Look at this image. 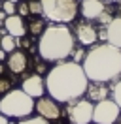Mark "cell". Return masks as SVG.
Listing matches in <instances>:
<instances>
[{
	"label": "cell",
	"mask_w": 121,
	"mask_h": 124,
	"mask_svg": "<svg viewBox=\"0 0 121 124\" xmlns=\"http://www.w3.org/2000/svg\"><path fill=\"white\" fill-rule=\"evenodd\" d=\"M87 85L89 79L81 64L76 62H57L45 77V90L59 103H70L81 98L87 90Z\"/></svg>",
	"instance_id": "6da1fadb"
},
{
	"label": "cell",
	"mask_w": 121,
	"mask_h": 124,
	"mask_svg": "<svg viewBox=\"0 0 121 124\" xmlns=\"http://www.w3.org/2000/svg\"><path fill=\"white\" fill-rule=\"evenodd\" d=\"M81 68L89 81L98 83L117 81V77H121V49L110 43L91 47L85 53Z\"/></svg>",
	"instance_id": "7a4b0ae2"
},
{
	"label": "cell",
	"mask_w": 121,
	"mask_h": 124,
	"mask_svg": "<svg viewBox=\"0 0 121 124\" xmlns=\"http://www.w3.org/2000/svg\"><path fill=\"white\" fill-rule=\"evenodd\" d=\"M74 45V32L66 24L51 23L38 38V54L45 62H62L72 54Z\"/></svg>",
	"instance_id": "3957f363"
},
{
	"label": "cell",
	"mask_w": 121,
	"mask_h": 124,
	"mask_svg": "<svg viewBox=\"0 0 121 124\" xmlns=\"http://www.w3.org/2000/svg\"><path fill=\"white\" fill-rule=\"evenodd\" d=\"M34 111V98H30L21 88H11L0 98V113L8 118H25Z\"/></svg>",
	"instance_id": "277c9868"
},
{
	"label": "cell",
	"mask_w": 121,
	"mask_h": 124,
	"mask_svg": "<svg viewBox=\"0 0 121 124\" xmlns=\"http://www.w3.org/2000/svg\"><path fill=\"white\" fill-rule=\"evenodd\" d=\"M42 2V15L57 24L72 23L80 13L78 0H40Z\"/></svg>",
	"instance_id": "5b68a950"
},
{
	"label": "cell",
	"mask_w": 121,
	"mask_h": 124,
	"mask_svg": "<svg viewBox=\"0 0 121 124\" xmlns=\"http://www.w3.org/2000/svg\"><path fill=\"white\" fill-rule=\"evenodd\" d=\"M93 101L78 98V100L70 101L66 107V115L70 124H91L93 122Z\"/></svg>",
	"instance_id": "8992f818"
},
{
	"label": "cell",
	"mask_w": 121,
	"mask_h": 124,
	"mask_svg": "<svg viewBox=\"0 0 121 124\" xmlns=\"http://www.w3.org/2000/svg\"><path fill=\"white\" fill-rule=\"evenodd\" d=\"M121 116V107L113 100H102L93 107V124H115Z\"/></svg>",
	"instance_id": "52a82bcc"
},
{
	"label": "cell",
	"mask_w": 121,
	"mask_h": 124,
	"mask_svg": "<svg viewBox=\"0 0 121 124\" xmlns=\"http://www.w3.org/2000/svg\"><path fill=\"white\" fill-rule=\"evenodd\" d=\"M34 111L40 116H44L45 120H59L62 116V107L57 100H53L51 96H42L34 100Z\"/></svg>",
	"instance_id": "ba28073f"
},
{
	"label": "cell",
	"mask_w": 121,
	"mask_h": 124,
	"mask_svg": "<svg viewBox=\"0 0 121 124\" xmlns=\"http://www.w3.org/2000/svg\"><path fill=\"white\" fill-rule=\"evenodd\" d=\"M21 90L23 92H27L30 98H42L45 92V81L42 75H38V73H32V75H27V77L23 79L21 83Z\"/></svg>",
	"instance_id": "9c48e42d"
},
{
	"label": "cell",
	"mask_w": 121,
	"mask_h": 124,
	"mask_svg": "<svg viewBox=\"0 0 121 124\" xmlns=\"http://www.w3.org/2000/svg\"><path fill=\"white\" fill-rule=\"evenodd\" d=\"M80 13L87 21H98L106 13V4L102 0H81L80 4Z\"/></svg>",
	"instance_id": "30bf717a"
},
{
	"label": "cell",
	"mask_w": 121,
	"mask_h": 124,
	"mask_svg": "<svg viewBox=\"0 0 121 124\" xmlns=\"http://www.w3.org/2000/svg\"><path fill=\"white\" fill-rule=\"evenodd\" d=\"M6 66H8V70L11 71L13 75H21V73H25V71H27V68H29V56H27V53H25V51L15 49L13 53L8 54Z\"/></svg>",
	"instance_id": "8fae6325"
},
{
	"label": "cell",
	"mask_w": 121,
	"mask_h": 124,
	"mask_svg": "<svg viewBox=\"0 0 121 124\" xmlns=\"http://www.w3.org/2000/svg\"><path fill=\"white\" fill-rule=\"evenodd\" d=\"M98 38L106 39V43L121 49V17H113L104 26V32L98 34Z\"/></svg>",
	"instance_id": "7c38bea8"
},
{
	"label": "cell",
	"mask_w": 121,
	"mask_h": 124,
	"mask_svg": "<svg viewBox=\"0 0 121 124\" xmlns=\"http://www.w3.org/2000/svg\"><path fill=\"white\" fill-rule=\"evenodd\" d=\"M74 32H76L78 41H80L83 47L95 45V43H97V39H98V30L91 23H78Z\"/></svg>",
	"instance_id": "4fadbf2b"
},
{
	"label": "cell",
	"mask_w": 121,
	"mask_h": 124,
	"mask_svg": "<svg viewBox=\"0 0 121 124\" xmlns=\"http://www.w3.org/2000/svg\"><path fill=\"white\" fill-rule=\"evenodd\" d=\"M4 28H6V32H8V34H11L13 38H25V36L29 34V30H27V23H25V17L17 15V13L8 15L6 19H4Z\"/></svg>",
	"instance_id": "5bb4252c"
},
{
	"label": "cell",
	"mask_w": 121,
	"mask_h": 124,
	"mask_svg": "<svg viewBox=\"0 0 121 124\" xmlns=\"http://www.w3.org/2000/svg\"><path fill=\"white\" fill-rule=\"evenodd\" d=\"M112 92V88H108L106 83H98V81H89V85H87V98L89 101H102V100H108V94Z\"/></svg>",
	"instance_id": "9a60e30c"
},
{
	"label": "cell",
	"mask_w": 121,
	"mask_h": 124,
	"mask_svg": "<svg viewBox=\"0 0 121 124\" xmlns=\"http://www.w3.org/2000/svg\"><path fill=\"white\" fill-rule=\"evenodd\" d=\"M27 30H29L32 36H40V34L45 30V17L44 15H29Z\"/></svg>",
	"instance_id": "2e32d148"
},
{
	"label": "cell",
	"mask_w": 121,
	"mask_h": 124,
	"mask_svg": "<svg viewBox=\"0 0 121 124\" xmlns=\"http://www.w3.org/2000/svg\"><path fill=\"white\" fill-rule=\"evenodd\" d=\"M0 49H4L8 54L13 53L15 49H17V43H15V38L11 36V34H2V38H0Z\"/></svg>",
	"instance_id": "e0dca14e"
},
{
	"label": "cell",
	"mask_w": 121,
	"mask_h": 124,
	"mask_svg": "<svg viewBox=\"0 0 121 124\" xmlns=\"http://www.w3.org/2000/svg\"><path fill=\"white\" fill-rule=\"evenodd\" d=\"M17 124H49V120H45L44 116H40V115H36V116L29 115V116H25V118H19Z\"/></svg>",
	"instance_id": "ac0fdd59"
},
{
	"label": "cell",
	"mask_w": 121,
	"mask_h": 124,
	"mask_svg": "<svg viewBox=\"0 0 121 124\" xmlns=\"http://www.w3.org/2000/svg\"><path fill=\"white\" fill-rule=\"evenodd\" d=\"M112 100L117 103L121 107V79H117V81H113V85H112Z\"/></svg>",
	"instance_id": "d6986e66"
},
{
	"label": "cell",
	"mask_w": 121,
	"mask_h": 124,
	"mask_svg": "<svg viewBox=\"0 0 121 124\" xmlns=\"http://www.w3.org/2000/svg\"><path fill=\"white\" fill-rule=\"evenodd\" d=\"M13 88V81L10 77H4V75H0V98L4 96V94H8L10 90Z\"/></svg>",
	"instance_id": "ffe728a7"
},
{
	"label": "cell",
	"mask_w": 121,
	"mask_h": 124,
	"mask_svg": "<svg viewBox=\"0 0 121 124\" xmlns=\"http://www.w3.org/2000/svg\"><path fill=\"white\" fill-rule=\"evenodd\" d=\"M85 53H87V51H85V47H76L74 51H72V54H70V56H72V62L81 64L83 58H85Z\"/></svg>",
	"instance_id": "44dd1931"
},
{
	"label": "cell",
	"mask_w": 121,
	"mask_h": 124,
	"mask_svg": "<svg viewBox=\"0 0 121 124\" xmlns=\"http://www.w3.org/2000/svg\"><path fill=\"white\" fill-rule=\"evenodd\" d=\"M30 15H42V2L40 0H27Z\"/></svg>",
	"instance_id": "7402d4cb"
},
{
	"label": "cell",
	"mask_w": 121,
	"mask_h": 124,
	"mask_svg": "<svg viewBox=\"0 0 121 124\" xmlns=\"http://www.w3.org/2000/svg\"><path fill=\"white\" fill-rule=\"evenodd\" d=\"M2 11H4L6 15H13L15 11H17V4L10 2V0H4V2H2Z\"/></svg>",
	"instance_id": "603a6c76"
},
{
	"label": "cell",
	"mask_w": 121,
	"mask_h": 124,
	"mask_svg": "<svg viewBox=\"0 0 121 124\" xmlns=\"http://www.w3.org/2000/svg\"><path fill=\"white\" fill-rule=\"evenodd\" d=\"M17 15H21V17H29L30 15L29 4H27V2H19V4H17Z\"/></svg>",
	"instance_id": "cb8c5ba5"
},
{
	"label": "cell",
	"mask_w": 121,
	"mask_h": 124,
	"mask_svg": "<svg viewBox=\"0 0 121 124\" xmlns=\"http://www.w3.org/2000/svg\"><path fill=\"white\" fill-rule=\"evenodd\" d=\"M36 73H38V75L45 73V64H44V60H42V58L36 62Z\"/></svg>",
	"instance_id": "d4e9b609"
},
{
	"label": "cell",
	"mask_w": 121,
	"mask_h": 124,
	"mask_svg": "<svg viewBox=\"0 0 121 124\" xmlns=\"http://www.w3.org/2000/svg\"><path fill=\"white\" fill-rule=\"evenodd\" d=\"M8 122H10V120H8V116L0 113V124H8Z\"/></svg>",
	"instance_id": "484cf974"
},
{
	"label": "cell",
	"mask_w": 121,
	"mask_h": 124,
	"mask_svg": "<svg viewBox=\"0 0 121 124\" xmlns=\"http://www.w3.org/2000/svg\"><path fill=\"white\" fill-rule=\"evenodd\" d=\"M6 58H8V53L4 49H0V60H6Z\"/></svg>",
	"instance_id": "4316f807"
},
{
	"label": "cell",
	"mask_w": 121,
	"mask_h": 124,
	"mask_svg": "<svg viewBox=\"0 0 121 124\" xmlns=\"http://www.w3.org/2000/svg\"><path fill=\"white\" fill-rule=\"evenodd\" d=\"M2 73H4V66L0 64V75H2Z\"/></svg>",
	"instance_id": "83f0119b"
},
{
	"label": "cell",
	"mask_w": 121,
	"mask_h": 124,
	"mask_svg": "<svg viewBox=\"0 0 121 124\" xmlns=\"http://www.w3.org/2000/svg\"><path fill=\"white\" fill-rule=\"evenodd\" d=\"M10 2H13V4H19V2H21V0H10Z\"/></svg>",
	"instance_id": "f1b7e54d"
},
{
	"label": "cell",
	"mask_w": 121,
	"mask_h": 124,
	"mask_svg": "<svg viewBox=\"0 0 121 124\" xmlns=\"http://www.w3.org/2000/svg\"><path fill=\"white\" fill-rule=\"evenodd\" d=\"M108 2H112V4H115V2H121V0H108Z\"/></svg>",
	"instance_id": "f546056e"
},
{
	"label": "cell",
	"mask_w": 121,
	"mask_h": 124,
	"mask_svg": "<svg viewBox=\"0 0 121 124\" xmlns=\"http://www.w3.org/2000/svg\"><path fill=\"white\" fill-rule=\"evenodd\" d=\"M117 124H121V118H117Z\"/></svg>",
	"instance_id": "4dcf8cb0"
},
{
	"label": "cell",
	"mask_w": 121,
	"mask_h": 124,
	"mask_svg": "<svg viewBox=\"0 0 121 124\" xmlns=\"http://www.w3.org/2000/svg\"><path fill=\"white\" fill-rule=\"evenodd\" d=\"M8 124H13V122H8Z\"/></svg>",
	"instance_id": "1f68e13d"
}]
</instances>
